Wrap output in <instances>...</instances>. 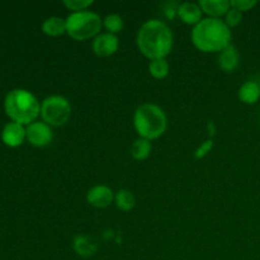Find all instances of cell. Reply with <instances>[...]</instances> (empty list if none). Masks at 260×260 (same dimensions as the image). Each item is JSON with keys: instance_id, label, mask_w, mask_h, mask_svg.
<instances>
[{"instance_id": "6da1fadb", "label": "cell", "mask_w": 260, "mask_h": 260, "mask_svg": "<svg viewBox=\"0 0 260 260\" xmlns=\"http://www.w3.org/2000/svg\"><path fill=\"white\" fill-rule=\"evenodd\" d=\"M137 47L150 60L165 58L173 48V33L164 22L151 19L145 22L137 32Z\"/></svg>"}, {"instance_id": "7a4b0ae2", "label": "cell", "mask_w": 260, "mask_h": 260, "mask_svg": "<svg viewBox=\"0 0 260 260\" xmlns=\"http://www.w3.org/2000/svg\"><path fill=\"white\" fill-rule=\"evenodd\" d=\"M192 42L202 52H221L231 45L230 27L218 18H205L193 27Z\"/></svg>"}, {"instance_id": "3957f363", "label": "cell", "mask_w": 260, "mask_h": 260, "mask_svg": "<svg viewBox=\"0 0 260 260\" xmlns=\"http://www.w3.org/2000/svg\"><path fill=\"white\" fill-rule=\"evenodd\" d=\"M4 109L13 122L30 124L41 114L40 102L25 89H13L4 99Z\"/></svg>"}, {"instance_id": "277c9868", "label": "cell", "mask_w": 260, "mask_h": 260, "mask_svg": "<svg viewBox=\"0 0 260 260\" xmlns=\"http://www.w3.org/2000/svg\"><path fill=\"white\" fill-rule=\"evenodd\" d=\"M134 126L141 139L156 140L168 127V119L164 111L152 103L141 104L134 114Z\"/></svg>"}, {"instance_id": "5b68a950", "label": "cell", "mask_w": 260, "mask_h": 260, "mask_svg": "<svg viewBox=\"0 0 260 260\" xmlns=\"http://www.w3.org/2000/svg\"><path fill=\"white\" fill-rule=\"evenodd\" d=\"M103 20L90 10L71 13L66 18V33L75 41H86L99 36Z\"/></svg>"}, {"instance_id": "8992f818", "label": "cell", "mask_w": 260, "mask_h": 260, "mask_svg": "<svg viewBox=\"0 0 260 260\" xmlns=\"http://www.w3.org/2000/svg\"><path fill=\"white\" fill-rule=\"evenodd\" d=\"M70 102L61 95L47 96L41 104V117L48 126H63L70 119Z\"/></svg>"}, {"instance_id": "52a82bcc", "label": "cell", "mask_w": 260, "mask_h": 260, "mask_svg": "<svg viewBox=\"0 0 260 260\" xmlns=\"http://www.w3.org/2000/svg\"><path fill=\"white\" fill-rule=\"evenodd\" d=\"M25 132H27V140L33 146L45 147L50 145L53 140L52 128L45 122L36 121L28 124Z\"/></svg>"}, {"instance_id": "ba28073f", "label": "cell", "mask_w": 260, "mask_h": 260, "mask_svg": "<svg viewBox=\"0 0 260 260\" xmlns=\"http://www.w3.org/2000/svg\"><path fill=\"white\" fill-rule=\"evenodd\" d=\"M118 47V37L108 32L96 36L93 41V51L98 57H109L117 52Z\"/></svg>"}, {"instance_id": "9c48e42d", "label": "cell", "mask_w": 260, "mask_h": 260, "mask_svg": "<svg viewBox=\"0 0 260 260\" xmlns=\"http://www.w3.org/2000/svg\"><path fill=\"white\" fill-rule=\"evenodd\" d=\"M86 201L95 208H107L114 201L113 192L107 185H95L86 194Z\"/></svg>"}, {"instance_id": "30bf717a", "label": "cell", "mask_w": 260, "mask_h": 260, "mask_svg": "<svg viewBox=\"0 0 260 260\" xmlns=\"http://www.w3.org/2000/svg\"><path fill=\"white\" fill-rule=\"evenodd\" d=\"M27 139V132L23 124L17 122H9L4 126L2 132V140L7 146L18 147Z\"/></svg>"}, {"instance_id": "8fae6325", "label": "cell", "mask_w": 260, "mask_h": 260, "mask_svg": "<svg viewBox=\"0 0 260 260\" xmlns=\"http://www.w3.org/2000/svg\"><path fill=\"white\" fill-rule=\"evenodd\" d=\"M202 9L200 4L196 3H182L178 9V17L182 19L183 23L189 25H197L202 20Z\"/></svg>"}, {"instance_id": "7c38bea8", "label": "cell", "mask_w": 260, "mask_h": 260, "mask_svg": "<svg viewBox=\"0 0 260 260\" xmlns=\"http://www.w3.org/2000/svg\"><path fill=\"white\" fill-rule=\"evenodd\" d=\"M200 7L203 13L210 15V18H218L226 15V13L230 10L231 4L228 0H201Z\"/></svg>"}, {"instance_id": "4fadbf2b", "label": "cell", "mask_w": 260, "mask_h": 260, "mask_svg": "<svg viewBox=\"0 0 260 260\" xmlns=\"http://www.w3.org/2000/svg\"><path fill=\"white\" fill-rule=\"evenodd\" d=\"M240 62V55L235 46L230 45L222 50L218 56V65L226 73H233Z\"/></svg>"}, {"instance_id": "5bb4252c", "label": "cell", "mask_w": 260, "mask_h": 260, "mask_svg": "<svg viewBox=\"0 0 260 260\" xmlns=\"http://www.w3.org/2000/svg\"><path fill=\"white\" fill-rule=\"evenodd\" d=\"M260 98V86L255 81H246L239 89V99L245 104H255Z\"/></svg>"}, {"instance_id": "9a60e30c", "label": "cell", "mask_w": 260, "mask_h": 260, "mask_svg": "<svg viewBox=\"0 0 260 260\" xmlns=\"http://www.w3.org/2000/svg\"><path fill=\"white\" fill-rule=\"evenodd\" d=\"M42 32L50 37H58L66 33V19L60 17H50L42 23Z\"/></svg>"}, {"instance_id": "2e32d148", "label": "cell", "mask_w": 260, "mask_h": 260, "mask_svg": "<svg viewBox=\"0 0 260 260\" xmlns=\"http://www.w3.org/2000/svg\"><path fill=\"white\" fill-rule=\"evenodd\" d=\"M151 141L145 139H137L135 140V142L131 146V155L134 159L142 161V160H146L149 157L150 152H151Z\"/></svg>"}, {"instance_id": "e0dca14e", "label": "cell", "mask_w": 260, "mask_h": 260, "mask_svg": "<svg viewBox=\"0 0 260 260\" xmlns=\"http://www.w3.org/2000/svg\"><path fill=\"white\" fill-rule=\"evenodd\" d=\"M114 202H116L118 210L123 211V212H128L136 205V198H135L134 193L129 192V190L121 189L114 196Z\"/></svg>"}, {"instance_id": "ac0fdd59", "label": "cell", "mask_w": 260, "mask_h": 260, "mask_svg": "<svg viewBox=\"0 0 260 260\" xmlns=\"http://www.w3.org/2000/svg\"><path fill=\"white\" fill-rule=\"evenodd\" d=\"M74 249L76 253L81 256H90L94 255L96 251V245L90 241V239L85 236H76L73 243Z\"/></svg>"}, {"instance_id": "d6986e66", "label": "cell", "mask_w": 260, "mask_h": 260, "mask_svg": "<svg viewBox=\"0 0 260 260\" xmlns=\"http://www.w3.org/2000/svg\"><path fill=\"white\" fill-rule=\"evenodd\" d=\"M149 71L152 78L157 79V80H162L169 74V63L165 58L151 60L149 63Z\"/></svg>"}, {"instance_id": "ffe728a7", "label": "cell", "mask_w": 260, "mask_h": 260, "mask_svg": "<svg viewBox=\"0 0 260 260\" xmlns=\"http://www.w3.org/2000/svg\"><path fill=\"white\" fill-rule=\"evenodd\" d=\"M103 25L108 33H112V35H117V33L121 32L124 27L123 19H122L121 15L118 14H109L104 18Z\"/></svg>"}, {"instance_id": "44dd1931", "label": "cell", "mask_w": 260, "mask_h": 260, "mask_svg": "<svg viewBox=\"0 0 260 260\" xmlns=\"http://www.w3.org/2000/svg\"><path fill=\"white\" fill-rule=\"evenodd\" d=\"M68 9L73 10L74 13L78 12H84V10L88 9L90 5H93V0H65L63 2Z\"/></svg>"}, {"instance_id": "7402d4cb", "label": "cell", "mask_w": 260, "mask_h": 260, "mask_svg": "<svg viewBox=\"0 0 260 260\" xmlns=\"http://www.w3.org/2000/svg\"><path fill=\"white\" fill-rule=\"evenodd\" d=\"M243 20V13L240 10L235 9V8H230L228 13L225 15V23L229 25V27H236L239 25Z\"/></svg>"}, {"instance_id": "603a6c76", "label": "cell", "mask_w": 260, "mask_h": 260, "mask_svg": "<svg viewBox=\"0 0 260 260\" xmlns=\"http://www.w3.org/2000/svg\"><path fill=\"white\" fill-rule=\"evenodd\" d=\"M230 4L231 8H235V9L240 10V12L243 13L255 7L256 2L255 0H231Z\"/></svg>"}, {"instance_id": "cb8c5ba5", "label": "cell", "mask_w": 260, "mask_h": 260, "mask_svg": "<svg viewBox=\"0 0 260 260\" xmlns=\"http://www.w3.org/2000/svg\"><path fill=\"white\" fill-rule=\"evenodd\" d=\"M179 5L180 4H177V3H165L164 4V13L165 15H167L169 19H172V18H174L175 15L178 14V9H179Z\"/></svg>"}, {"instance_id": "d4e9b609", "label": "cell", "mask_w": 260, "mask_h": 260, "mask_svg": "<svg viewBox=\"0 0 260 260\" xmlns=\"http://www.w3.org/2000/svg\"><path fill=\"white\" fill-rule=\"evenodd\" d=\"M212 146H213V142L211 141V140H208V141L203 142V144L200 146V149H198L197 151H196V154H194L196 157H197V159H202V157H205L206 155H207L208 152H210V150L212 149Z\"/></svg>"}]
</instances>
